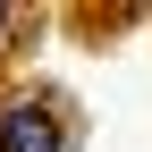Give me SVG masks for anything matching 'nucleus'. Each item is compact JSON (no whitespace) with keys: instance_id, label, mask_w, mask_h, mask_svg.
<instances>
[{"instance_id":"obj_2","label":"nucleus","mask_w":152,"mask_h":152,"mask_svg":"<svg viewBox=\"0 0 152 152\" xmlns=\"http://www.w3.org/2000/svg\"><path fill=\"white\" fill-rule=\"evenodd\" d=\"M9 26H17V17H9V9H0V42H9Z\"/></svg>"},{"instance_id":"obj_1","label":"nucleus","mask_w":152,"mask_h":152,"mask_svg":"<svg viewBox=\"0 0 152 152\" xmlns=\"http://www.w3.org/2000/svg\"><path fill=\"white\" fill-rule=\"evenodd\" d=\"M0 152H59V118L34 102H9L0 110Z\"/></svg>"}]
</instances>
